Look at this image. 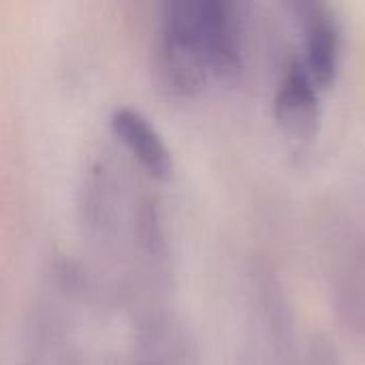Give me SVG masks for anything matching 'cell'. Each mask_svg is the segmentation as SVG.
I'll return each instance as SVG.
<instances>
[{"label": "cell", "mask_w": 365, "mask_h": 365, "mask_svg": "<svg viewBox=\"0 0 365 365\" xmlns=\"http://www.w3.org/2000/svg\"><path fill=\"white\" fill-rule=\"evenodd\" d=\"M244 56V19L229 0H169L163 4L154 64L163 86L190 96L233 77Z\"/></svg>", "instance_id": "6da1fadb"}, {"label": "cell", "mask_w": 365, "mask_h": 365, "mask_svg": "<svg viewBox=\"0 0 365 365\" xmlns=\"http://www.w3.org/2000/svg\"><path fill=\"white\" fill-rule=\"evenodd\" d=\"M113 139L124 158L150 180H167L173 173V154L156 124L130 105L115 107L109 118Z\"/></svg>", "instance_id": "7a4b0ae2"}, {"label": "cell", "mask_w": 365, "mask_h": 365, "mask_svg": "<svg viewBox=\"0 0 365 365\" xmlns=\"http://www.w3.org/2000/svg\"><path fill=\"white\" fill-rule=\"evenodd\" d=\"M319 90L321 88L314 83L302 60H293L284 68L274 96V115L289 139L308 143L317 137L321 120Z\"/></svg>", "instance_id": "3957f363"}, {"label": "cell", "mask_w": 365, "mask_h": 365, "mask_svg": "<svg viewBox=\"0 0 365 365\" xmlns=\"http://www.w3.org/2000/svg\"><path fill=\"white\" fill-rule=\"evenodd\" d=\"M299 13L304 21L302 64L306 66L314 83L321 90H325L338 77L342 58V28L336 13L327 4H302Z\"/></svg>", "instance_id": "277c9868"}, {"label": "cell", "mask_w": 365, "mask_h": 365, "mask_svg": "<svg viewBox=\"0 0 365 365\" xmlns=\"http://www.w3.org/2000/svg\"><path fill=\"white\" fill-rule=\"evenodd\" d=\"M182 340L167 319L148 314L139 321L133 365H184Z\"/></svg>", "instance_id": "5b68a950"}]
</instances>
